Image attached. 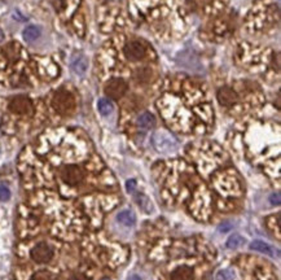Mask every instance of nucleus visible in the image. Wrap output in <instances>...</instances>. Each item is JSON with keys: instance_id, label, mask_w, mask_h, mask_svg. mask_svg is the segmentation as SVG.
I'll return each instance as SVG.
<instances>
[{"instance_id": "obj_26", "label": "nucleus", "mask_w": 281, "mask_h": 280, "mask_svg": "<svg viewBox=\"0 0 281 280\" xmlns=\"http://www.w3.org/2000/svg\"><path fill=\"white\" fill-rule=\"evenodd\" d=\"M127 280H142V279H140V276H138V275H131Z\"/></svg>"}, {"instance_id": "obj_24", "label": "nucleus", "mask_w": 281, "mask_h": 280, "mask_svg": "<svg viewBox=\"0 0 281 280\" xmlns=\"http://www.w3.org/2000/svg\"><path fill=\"white\" fill-rule=\"evenodd\" d=\"M270 202H271L272 205H280V193H272V195L270 196Z\"/></svg>"}, {"instance_id": "obj_20", "label": "nucleus", "mask_w": 281, "mask_h": 280, "mask_svg": "<svg viewBox=\"0 0 281 280\" xmlns=\"http://www.w3.org/2000/svg\"><path fill=\"white\" fill-rule=\"evenodd\" d=\"M234 271L232 270H220L216 272L215 279L216 280H234Z\"/></svg>"}, {"instance_id": "obj_15", "label": "nucleus", "mask_w": 281, "mask_h": 280, "mask_svg": "<svg viewBox=\"0 0 281 280\" xmlns=\"http://www.w3.org/2000/svg\"><path fill=\"white\" fill-rule=\"evenodd\" d=\"M42 32H40V28H38V26H28V28L24 30L22 35H24V39H25L26 42H32L35 41V39H38L39 37H40Z\"/></svg>"}, {"instance_id": "obj_16", "label": "nucleus", "mask_w": 281, "mask_h": 280, "mask_svg": "<svg viewBox=\"0 0 281 280\" xmlns=\"http://www.w3.org/2000/svg\"><path fill=\"white\" fill-rule=\"evenodd\" d=\"M98 109L102 116H109L114 110V105L109 99H100L98 103Z\"/></svg>"}, {"instance_id": "obj_4", "label": "nucleus", "mask_w": 281, "mask_h": 280, "mask_svg": "<svg viewBox=\"0 0 281 280\" xmlns=\"http://www.w3.org/2000/svg\"><path fill=\"white\" fill-rule=\"evenodd\" d=\"M153 145L158 152L168 153V152L176 149L178 142L174 136H171L166 131H158L153 136Z\"/></svg>"}, {"instance_id": "obj_3", "label": "nucleus", "mask_w": 281, "mask_h": 280, "mask_svg": "<svg viewBox=\"0 0 281 280\" xmlns=\"http://www.w3.org/2000/svg\"><path fill=\"white\" fill-rule=\"evenodd\" d=\"M54 255V250L47 241L36 242L30 250V257L36 263H48L52 261Z\"/></svg>"}, {"instance_id": "obj_2", "label": "nucleus", "mask_w": 281, "mask_h": 280, "mask_svg": "<svg viewBox=\"0 0 281 280\" xmlns=\"http://www.w3.org/2000/svg\"><path fill=\"white\" fill-rule=\"evenodd\" d=\"M84 169L76 164H68L60 169V179L69 187H76L82 184L84 182Z\"/></svg>"}, {"instance_id": "obj_8", "label": "nucleus", "mask_w": 281, "mask_h": 280, "mask_svg": "<svg viewBox=\"0 0 281 280\" xmlns=\"http://www.w3.org/2000/svg\"><path fill=\"white\" fill-rule=\"evenodd\" d=\"M218 100L222 105L224 107H232L237 103L238 96H237L236 91L230 87H223L218 91Z\"/></svg>"}, {"instance_id": "obj_9", "label": "nucleus", "mask_w": 281, "mask_h": 280, "mask_svg": "<svg viewBox=\"0 0 281 280\" xmlns=\"http://www.w3.org/2000/svg\"><path fill=\"white\" fill-rule=\"evenodd\" d=\"M170 277L171 280H193L194 279V272H193L192 267L186 266V264H182L171 272Z\"/></svg>"}, {"instance_id": "obj_27", "label": "nucleus", "mask_w": 281, "mask_h": 280, "mask_svg": "<svg viewBox=\"0 0 281 280\" xmlns=\"http://www.w3.org/2000/svg\"><path fill=\"white\" fill-rule=\"evenodd\" d=\"M3 41H4V32L2 30V29H0V43H2Z\"/></svg>"}, {"instance_id": "obj_7", "label": "nucleus", "mask_w": 281, "mask_h": 280, "mask_svg": "<svg viewBox=\"0 0 281 280\" xmlns=\"http://www.w3.org/2000/svg\"><path fill=\"white\" fill-rule=\"evenodd\" d=\"M10 110L14 114L20 116H28L32 113L34 107H32V100L26 96H16L10 101Z\"/></svg>"}, {"instance_id": "obj_11", "label": "nucleus", "mask_w": 281, "mask_h": 280, "mask_svg": "<svg viewBox=\"0 0 281 280\" xmlns=\"http://www.w3.org/2000/svg\"><path fill=\"white\" fill-rule=\"evenodd\" d=\"M250 249L252 250H256V252L264 253V254L270 255V257H274L275 253H274V248L271 245H268L267 242L262 241V240H254L252 244H250Z\"/></svg>"}, {"instance_id": "obj_5", "label": "nucleus", "mask_w": 281, "mask_h": 280, "mask_svg": "<svg viewBox=\"0 0 281 280\" xmlns=\"http://www.w3.org/2000/svg\"><path fill=\"white\" fill-rule=\"evenodd\" d=\"M124 55L128 61H140L146 57V48L139 41L127 42L124 47Z\"/></svg>"}, {"instance_id": "obj_12", "label": "nucleus", "mask_w": 281, "mask_h": 280, "mask_svg": "<svg viewBox=\"0 0 281 280\" xmlns=\"http://www.w3.org/2000/svg\"><path fill=\"white\" fill-rule=\"evenodd\" d=\"M72 68H73V70L76 74H84L87 68H88V60L83 55H78V56L73 59Z\"/></svg>"}, {"instance_id": "obj_1", "label": "nucleus", "mask_w": 281, "mask_h": 280, "mask_svg": "<svg viewBox=\"0 0 281 280\" xmlns=\"http://www.w3.org/2000/svg\"><path fill=\"white\" fill-rule=\"evenodd\" d=\"M52 105H54V109L57 113L61 114V116H68V114L73 113L74 109H76V99L66 90H58L54 95Z\"/></svg>"}, {"instance_id": "obj_25", "label": "nucleus", "mask_w": 281, "mask_h": 280, "mask_svg": "<svg viewBox=\"0 0 281 280\" xmlns=\"http://www.w3.org/2000/svg\"><path fill=\"white\" fill-rule=\"evenodd\" d=\"M126 188L130 193H132L136 188V180L135 179H131V180H127L126 182Z\"/></svg>"}, {"instance_id": "obj_18", "label": "nucleus", "mask_w": 281, "mask_h": 280, "mask_svg": "<svg viewBox=\"0 0 281 280\" xmlns=\"http://www.w3.org/2000/svg\"><path fill=\"white\" fill-rule=\"evenodd\" d=\"M32 280H57V275L48 270H39L32 274Z\"/></svg>"}, {"instance_id": "obj_22", "label": "nucleus", "mask_w": 281, "mask_h": 280, "mask_svg": "<svg viewBox=\"0 0 281 280\" xmlns=\"http://www.w3.org/2000/svg\"><path fill=\"white\" fill-rule=\"evenodd\" d=\"M232 227H234V224L230 223V222H223V223L219 226V231L223 233H226V232H228L230 230H232Z\"/></svg>"}, {"instance_id": "obj_14", "label": "nucleus", "mask_w": 281, "mask_h": 280, "mask_svg": "<svg viewBox=\"0 0 281 280\" xmlns=\"http://www.w3.org/2000/svg\"><path fill=\"white\" fill-rule=\"evenodd\" d=\"M117 219H118V222H120V223H122L124 226H126V227L134 226V224H135V222H136L135 214H134L132 211H130V210L120 211V214L117 215Z\"/></svg>"}, {"instance_id": "obj_28", "label": "nucleus", "mask_w": 281, "mask_h": 280, "mask_svg": "<svg viewBox=\"0 0 281 280\" xmlns=\"http://www.w3.org/2000/svg\"><path fill=\"white\" fill-rule=\"evenodd\" d=\"M102 280H110V279H102Z\"/></svg>"}, {"instance_id": "obj_19", "label": "nucleus", "mask_w": 281, "mask_h": 280, "mask_svg": "<svg viewBox=\"0 0 281 280\" xmlns=\"http://www.w3.org/2000/svg\"><path fill=\"white\" fill-rule=\"evenodd\" d=\"M244 242H245V239H244L241 235H238V233H234V235H232V236L227 240V248L228 249H237V248H240Z\"/></svg>"}, {"instance_id": "obj_6", "label": "nucleus", "mask_w": 281, "mask_h": 280, "mask_svg": "<svg viewBox=\"0 0 281 280\" xmlns=\"http://www.w3.org/2000/svg\"><path fill=\"white\" fill-rule=\"evenodd\" d=\"M128 85L126 83V81L120 78H113L110 81H108L105 85V94L109 96L110 99L114 100H120L124 94H126Z\"/></svg>"}, {"instance_id": "obj_21", "label": "nucleus", "mask_w": 281, "mask_h": 280, "mask_svg": "<svg viewBox=\"0 0 281 280\" xmlns=\"http://www.w3.org/2000/svg\"><path fill=\"white\" fill-rule=\"evenodd\" d=\"M10 197V188L4 184L0 186V201H8Z\"/></svg>"}, {"instance_id": "obj_13", "label": "nucleus", "mask_w": 281, "mask_h": 280, "mask_svg": "<svg viewBox=\"0 0 281 280\" xmlns=\"http://www.w3.org/2000/svg\"><path fill=\"white\" fill-rule=\"evenodd\" d=\"M20 54H21V47H20V44L16 43V42L6 44V47H4V55H6L8 60H17L20 57Z\"/></svg>"}, {"instance_id": "obj_23", "label": "nucleus", "mask_w": 281, "mask_h": 280, "mask_svg": "<svg viewBox=\"0 0 281 280\" xmlns=\"http://www.w3.org/2000/svg\"><path fill=\"white\" fill-rule=\"evenodd\" d=\"M68 280H88V277L86 276L84 274H82V272H74V274L70 275Z\"/></svg>"}, {"instance_id": "obj_17", "label": "nucleus", "mask_w": 281, "mask_h": 280, "mask_svg": "<svg viewBox=\"0 0 281 280\" xmlns=\"http://www.w3.org/2000/svg\"><path fill=\"white\" fill-rule=\"evenodd\" d=\"M136 202L140 205V208L146 211V213H150L153 210V205L150 202V200L146 195H142V193H139V195L136 196Z\"/></svg>"}, {"instance_id": "obj_10", "label": "nucleus", "mask_w": 281, "mask_h": 280, "mask_svg": "<svg viewBox=\"0 0 281 280\" xmlns=\"http://www.w3.org/2000/svg\"><path fill=\"white\" fill-rule=\"evenodd\" d=\"M136 123L142 130H150L156 126V117L149 112H144L138 117Z\"/></svg>"}]
</instances>
